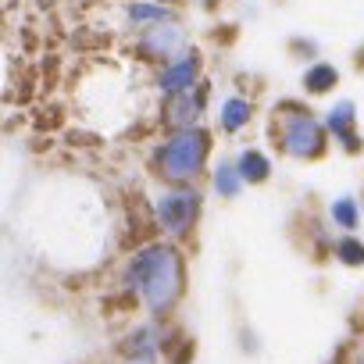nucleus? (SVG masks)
I'll return each instance as SVG.
<instances>
[{"label":"nucleus","instance_id":"obj_1","mask_svg":"<svg viewBox=\"0 0 364 364\" xmlns=\"http://www.w3.org/2000/svg\"><path fill=\"white\" fill-rule=\"evenodd\" d=\"M186 282H190V268H186L182 243L164 236L136 243L122 264V289L132 293L139 307L161 321H168L178 311V304L186 300Z\"/></svg>","mask_w":364,"mask_h":364},{"label":"nucleus","instance_id":"obj_2","mask_svg":"<svg viewBox=\"0 0 364 364\" xmlns=\"http://www.w3.org/2000/svg\"><path fill=\"white\" fill-rule=\"evenodd\" d=\"M215 136L204 125L168 129L146 154V168L157 182H200L211 171Z\"/></svg>","mask_w":364,"mask_h":364},{"label":"nucleus","instance_id":"obj_3","mask_svg":"<svg viewBox=\"0 0 364 364\" xmlns=\"http://www.w3.org/2000/svg\"><path fill=\"white\" fill-rule=\"evenodd\" d=\"M268 136L279 146V154L289 161H318L325 157L332 143L325 118H318L304 100H293V97H282L268 111Z\"/></svg>","mask_w":364,"mask_h":364},{"label":"nucleus","instance_id":"obj_4","mask_svg":"<svg viewBox=\"0 0 364 364\" xmlns=\"http://www.w3.org/2000/svg\"><path fill=\"white\" fill-rule=\"evenodd\" d=\"M204 218V190L200 182H161L150 200V222L164 240L186 243Z\"/></svg>","mask_w":364,"mask_h":364},{"label":"nucleus","instance_id":"obj_5","mask_svg":"<svg viewBox=\"0 0 364 364\" xmlns=\"http://www.w3.org/2000/svg\"><path fill=\"white\" fill-rule=\"evenodd\" d=\"M193 47V36L190 29L182 26V18H171V22H157L150 29H139L136 40H132V54L146 65H164L178 54H186Z\"/></svg>","mask_w":364,"mask_h":364},{"label":"nucleus","instance_id":"obj_6","mask_svg":"<svg viewBox=\"0 0 364 364\" xmlns=\"http://www.w3.org/2000/svg\"><path fill=\"white\" fill-rule=\"evenodd\" d=\"M200 79H204V54H200L197 47H190L186 54H178V58L157 65V72H154L150 82H154V90H157L161 100H164V97L190 93Z\"/></svg>","mask_w":364,"mask_h":364},{"label":"nucleus","instance_id":"obj_7","mask_svg":"<svg viewBox=\"0 0 364 364\" xmlns=\"http://www.w3.org/2000/svg\"><path fill=\"white\" fill-rule=\"evenodd\" d=\"M208 100H211V79H200L190 93L164 97L161 125H164V129H190V125H200V122H204V111H208Z\"/></svg>","mask_w":364,"mask_h":364},{"label":"nucleus","instance_id":"obj_8","mask_svg":"<svg viewBox=\"0 0 364 364\" xmlns=\"http://www.w3.org/2000/svg\"><path fill=\"white\" fill-rule=\"evenodd\" d=\"M325 118V129L332 136V143L343 150V154H360L364 150V139H360V111L353 100H332V107L321 114Z\"/></svg>","mask_w":364,"mask_h":364},{"label":"nucleus","instance_id":"obj_9","mask_svg":"<svg viewBox=\"0 0 364 364\" xmlns=\"http://www.w3.org/2000/svg\"><path fill=\"white\" fill-rule=\"evenodd\" d=\"M168 321L161 318H146V321H136L132 328H125V336L118 339V357H150L157 360L164 353V343H168Z\"/></svg>","mask_w":364,"mask_h":364},{"label":"nucleus","instance_id":"obj_10","mask_svg":"<svg viewBox=\"0 0 364 364\" xmlns=\"http://www.w3.org/2000/svg\"><path fill=\"white\" fill-rule=\"evenodd\" d=\"M215 122H218L222 136H240L254 122V100L243 93H225L215 107Z\"/></svg>","mask_w":364,"mask_h":364},{"label":"nucleus","instance_id":"obj_11","mask_svg":"<svg viewBox=\"0 0 364 364\" xmlns=\"http://www.w3.org/2000/svg\"><path fill=\"white\" fill-rule=\"evenodd\" d=\"M171 18H182L178 4H161V0H129L125 4V29L129 33H139V29H150V26L171 22Z\"/></svg>","mask_w":364,"mask_h":364},{"label":"nucleus","instance_id":"obj_12","mask_svg":"<svg viewBox=\"0 0 364 364\" xmlns=\"http://www.w3.org/2000/svg\"><path fill=\"white\" fill-rule=\"evenodd\" d=\"M208 178H211V193L215 197H222V200H232V197H240L243 193V175H240V164H236V157H218L215 164H211V171H208Z\"/></svg>","mask_w":364,"mask_h":364},{"label":"nucleus","instance_id":"obj_13","mask_svg":"<svg viewBox=\"0 0 364 364\" xmlns=\"http://www.w3.org/2000/svg\"><path fill=\"white\" fill-rule=\"evenodd\" d=\"M236 164H240V175H243L247 186H264V182L275 175V161L261 146H243L236 154Z\"/></svg>","mask_w":364,"mask_h":364},{"label":"nucleus","instance_id":"obj_14","mask_svg":"<svg viewBox=\"0 0 364 364\" xmlns=\"http://www.w3.org/2000/svg\"><path fill=\"white\" fill-rule=\"evenodd\" d=\"M339 86V68L332 61H311L304 72H300V90L307 97H328L332 90Z\"/></svg>","mask_w":364,"mask_h":364},{"label":"nucleus","instance_id":"obj_15","mask_svg":"<svg viewBox=\"0 0 364 364\" xmlns=\"http://www.w3.org/2000/svg\"><path fill=\"white\" fill-rule=\"evenodd\" d=\"M360 218H364V208L353 193H339L332 197L328 204V225L339 229V232H357L360 229Z\"/></svg>","mask_w":364,"mask_h":364},{"label":"nucleus","instance_id":"obj_16","mask_svg":"<svg viewBox=\"0 0 364 364\" xmlns=\"http://www.w3.org/2000/svg\"><path fill=\"white\" fill-rule=\"evenodd\" d=\"M332 257L343 268H364V240L357 232H339L332 243Z\"/></svg>","mask_w":364,"mask_h":364},{"label":"nucleus","instance_id":"obj_17","mask_svg":"<svg viewBox=\"0 0 364 364\" xmlns=\"http://www.w3.org/2000/svg\"><path fill=\"white\" fill-rule=\"evenodd\" d=\"M289 50H293V58H304V61H318V54H321V47H318L314 36H293L289 40Z\"/></svg>","mask_w":364,"mask_h":364},{"label":"nucleus","instance_id":"obj_18","mask_svg":"<svg viewBox=\"0 0 364 364\" xmlns=\"http://www.w3.org/2000/svg\"><path fill=\"white\" fill-rule=\"evenodd\" d=\"M240 350L250 353V357L261 353V339H257V332H254L250 325H240Z\"/></svg>","mask_w":364,"mask_h":364},{"label":"nucleus","instance_id":"obj_19","mask_svg":"<svg viewBox=\"0 0 364 364\" xmlns=\"http://www.w3.org/2000/svg\"><path fill=\"white\" fill-rule=\"evenodd\" d=\"M353 65H357V68H364V40H360V43H357V50H353Z\"/></svg>","mask_w":364,"mask_h":364},{"label":"nucleus","instance_id":"obj_20","mask_svg":"<svg viewBox=\"0 0 364 364\" xmlns=\"http://www.w3.org/2000/svg\"><path fill=\"white\" fill-rule=\"evenodd\" d=\"M118 364H157V360H150V357H122Z\"/></svg>","mask_w":364,"mask_h":364},{"label":"nucleus","instance_id":"obj_21","mask_svg":"<svg viewBox=\"0 0 364 364\" xmlns=\"http://www.w3.org/2000/svg\"><path fill=\"white\" fill-rule=\"evenodd\" d=\"M161 4H182V0H161Z\"/></svg>","mask_w":364,"mask_h":364},{"label":"nucleus","instance_id":"obj_22","mask_svg":"<svg viewBox=\"0 0 364 364\" xmlns=\"http://www.w3.org/2000/svg\"><path fill=\"white\" fill-rule=\"evenodd\" d=\"M353 364H364V353H357V360H353Z\"/></svg>","mask_w":364,"mask_h":364}]
</instances>
